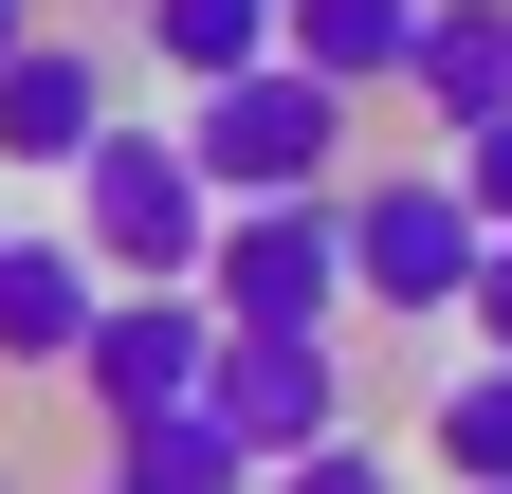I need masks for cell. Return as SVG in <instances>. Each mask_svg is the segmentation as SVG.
Here are the masks:
<instances>
[{
    "label": "cell",
    "instance_id": "1",
    "mask_svg": "<svg viewBox=\"0 0 512 494\" xmlns=\"http://www.w3.org/2000/svg\"><path fill=\"white\" fill-rule=\"evenodd\" d=\"M202 238H220V183L183 165V129L165 110H110L74 147V257L110 293H202Z\"/></svg>",
    "mask_w": 512,
    "mask_h": 494
},
{
    "label": "cell",
    "instance_id": "2",
    "mask_svg": "<svg viewBox=\"0 0 512 494\" xmlns=\"http://www.w3.org/2000/svg\"><path fill=\"white\" fill-rule=\"evenodd\" d=\"M330 220H348V312H403V330H458V275H476V220H458V183L421 165H366L330 183Z\"/></svg>",
    "mask_w": 512,
    "mask_h": 494
},
{
    "label": "cell",
    "instance_id": "3",
    "mask_svg": "<svg viewBox=\"0 0 512 494\" xmlns=\"http://www.w3.org/2000/svg\"><path fill=\"white\" fill-rule=\"evenodd\" d=\"M183 165H202L220 202H293V183H348V92H311L293 55H256V74L183 92Z\"/></svg>",
    "mask_w": 512,
    "mask_h": 494
},
{
    "label": "cell",
    "instance_id": "4",
    "mask_svg": "<svg viewBox=\"0 0 512 494\" xmlns=\"http://www.w3.org/2000/svg\"><path fill=\"white\" fill-rule=\"evenodd\" d=\"M202 312H220V330H348V220H330V183H293V202H220Z\"/></svg>",
    "mask_w": 512,
    "mask_h": 494
},
{
    "label": "cell",
    "instance_id": "5",
    "mask_svg": "<svg viewBox=\"0 0 512 494\" xmlns=\"http://www.w3.org/2000/svg\"><path fill=\"white\" fill-rule=\"evenodd\" d=\"M202 403H220L238 458L348 440V330H220V348H202Z\"/></svg>",
    "mask_w": 512,
    "mask_h": 494
},
{
    "label": "cell",
    "instance_id": "6",
    "mask_svg": "<svg viewBox=\"0 0 512 494\" xmlns=\"http://www.w3.org/2000/svg\"><path fill=\"white\" fill-rule=\"evenodd\" d=\"M110 37H74V19H19V55H0V165L19 183H74V147L110 129Z\"/></svg>",
    "mask_w": 512,
    "mask_h": 494
},
{
    "label": "cell",
    "instance_id": "7",
    "mask_svg": "<svg viewBox=\"0 0 512 494\" xmlns=\"http://www.w3.org/2000/svg\"><path fill=\"white\" fill-rule=\"evenodd\" d=\"M92 312H110V275L74 257V220H0V366L19 385H74Z\"/></svg>",
    "mask_w": 512,
    "mask_h": 494
},
{
    "label": "cell",
    "instance_id": "8",
    "mask_svg": "<svg viewBox=\"0 0 512 494\" xmlns=\"http://www.w3.org/2000/svg\"><path fill=\"white\" fill-rule=\"evenodd\" d=\"M202 348H220L202 293H110L92 348H74V385H92V421H147V403H202Z\"/></svg>",
    "mask_w": 512,
    "mask_h": 494
},
{
    "label": "cell",
    "instance_id": "9",
    "mask_svg": "<svg viewBox=\"0 0 512 494\" xmlns=\"http://www.w3.org/2000/svg\"><path fill=\"white\" fill-rule=\"evenodd\" d=\"M384 92H403L439 147H458V129H494V110H512V0H421V19H403V74H384Z\"/></svg>",
    "mask_w": 512,
    "mask_h": 494
},
{
    "label": "cell",
    "instance_id": "10",
    "mask_svg": "<svg viewBox=\"0 0 512 494\" xmlns=\"http://www.w3.org/2000/svg\"><path fill=\"white\" fill-rule=\"evenodd\" d=\"M403 19H421V0H275V55H293L311 92L384 110V74H403Z\"/></svg>",
    "mask_w": 512,
    "mask_h": 494
},
{
    "label": "cell",
    "instance_id": "11",
    "mask_svg": "<svg viewBox=\"0 0 512 494\" xmlns=\"http://www.w3.org/2000/svg\"><path fill=\"white\" fill-rule=\"evenodd\" d=\"M110 494H256V458L220 440V403H147L110 421Z\"/></svg>",
    "mask_w": 512,
    "mask_h": 494
},
{
    "label": "cell",
    "instance_id": "12",
    "mask_svg": "<svg viewBox=\"0 0 512 494\" xmlns=\"http://www.w3.org/2000/svg\"><path fill=\"white\" fill-rule=\"evenodd\" d=\"M128 37H147L183 92H220V74H256V55H275V0H128Z\"/></svg>",
    "mask_w": 512,
    "mask_h": 494
},
{
    "label": "cell",
    "instance_id": "13",
    "mask_svg": "<svg viewBox=\"0 0 512 494\" xmlns=\"http://www.w3.org/2000/svg\"><path fill=\"white\" fill-rule=\"evenodd\" d=\"M421 458L458 494H512V366H458V385L421 403Z\"/></svg>",
    "mask_w": 512,
    "mask_h": 494
},
{
    "label": "cell",
    "instance_id": "14",
    "mask_svg": "<svg viewBox=\"0 0 512 494\" xmlns=\"http://www.w3.org/2000/svg\"><path fill=\"white\" fill-rule=\"evenodd\" d=\"M256 494H403V476H384V440L348 421V440H311V458H256Z\"/></svg>",
    "mask_w": 512,
    "mask_h": 494
},
{
    "label": "cell",
    "instance_id": "15",
    "mask_svg": "<svg viewBox=\"0 0 512 494\" xmlns=\"http://www.w3.org/2000/svg\"><path fill=\"white\" fill-rule=\"evenodd\" d=\"M439 183H458V220H476V238H512V110H494V129H458V147H439Z\"/></svg>",
    "mask_w": 512,
    "mask_h": 494
},
{
    "label": "cell",
    "instance_id": "16",
    "mask_svg": "<svg viewBox=\"0 0 512 494\" xmlns=\"http://www.w3.org/2000/svg\"><path fill=\"white\" fill-rule=\"evenodd\" d=\"M458 330H476V366H512V238H476V275H458Z\"/></svg>",
    "mask_w": 512,
    "mask_h": 494
},
{
    "label": "cell",
    "instance_id": "17",
    "mask_svg": "<svg viewBox=\"0 0 512 494\" xmlns=\"http://www.w3.org/2000/svg\"><path fill=\"white\" fill-rule=\"evenodd\" d=\"M19 19H37V0H0V55H19Z\"/></svg>",
    "mask_w": 512,
    "mask_h": 494
},
{
    "label": "cell",
    "instance_id": "18",
    "mask_svg": "<svg viewBox=\"0 0 512 494\" xmlns=\"http://www.w3.org/2000/svg\"><path fill=\"white\" fill-rule=\"evenodd\" d=\"M0 494H19V476H0Z\"/></svg>",
    "mask_w": 512,
    "mask_h": 494
},
{
    "label": "cell",
    "instance_id": "19",
    "mask_svg": "<svg viewBox=\"0 0 512 494\" xmlns=\"http://www.w3.org/2000/svg\"><path fill=\"white\" fill-rule=\"evenodd\" d=\"M92 494H110V476H92Z\"/></svg>",
    "mask_w": 512,
    "mask_h": 494
}]
</instances>
